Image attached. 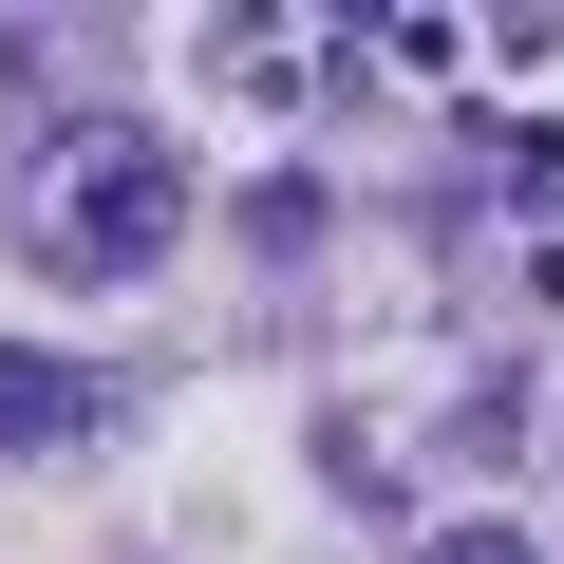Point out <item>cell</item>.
Instances as JSON below:
<instances>
[{
  "label": "cell",
  "mask_w": 564,
  "mask_h": 564,
  "mask_svg": "<svg viewBox=\"0 0 564 564\" xmlns=\"http://www.w3.org/2000/svg\"><path fill=\"white\" fill-rule=\"evenodd\" d=\"M414 564H545V545H527L508 508H452V527H414Z\"/></svg>",
  "instance_id": "3957f363"
},
{
  "label": "cell",
  "mask_w": 564,
  "mask_h": 564,
  "mask_svg": "<svg viewBox=\"0 0 564 564\" xmlns=\"http://www.w3.org/2000/svg\"><path fill=\"white\" fill-rule=\"evenodd\" d=\"M170 226H188V151L170 132H132V113H76L57 151H39V282H95V302H113V282H151L170 263Z\"/></svg>",
  "instance_id": "6da1fadb"
},
{
  "label": "cell",
  "mask_w": 564,
  "mask_h": 564,
  "mask_svg": "<svg viewBox=\"0 0 564 564\" xmlns=\"http://www.w3.org/2000/svg\"><path fill=\"white\" fill-rule=\"evenodd\" d=\"M95 433H113V395L76 358H0V452H95Z\"/></svg>",
  "instance_id": "7a4b0ae2"
}]
</instances>
